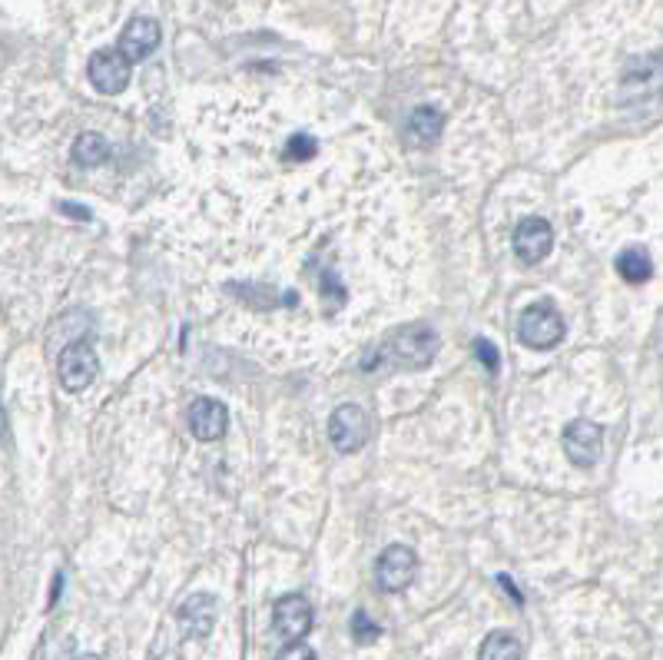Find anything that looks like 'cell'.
Instances as JSON below:
<instances>
[{
    "instance_id": "1",
    "label": "cell",
    "mask_w": 663,
    "mask_h": 660,
    "mask_svg": "<svg viewBox=\"0 0 663 660\" xmlns=\"http://www.w3.org/2000/svg\"><path fill=\"white\" fill-rule=\"evenodd\" d=\"M441 339L435 329L428 326H405L398 329L378 352H372L362 369H378V365H388V369H418V365H428L438 352Z\"/></svg>"
},
{
    "instance_id": "2",
    "label": "cell",
    "mask_w": 663,
    "mask_h": 660,
    "mask_svg": "<svg viewBox=\"0 0 663 660\" xmlns=\"http://www.w3.org/2000/svg\"><path fill=\"white\" fill-rule=\"evenodd\" d=\"M564 316L557 312L554 302H534L521 312V322H517V339L527 345V349H554L560 339H564Z\"/></svg>"
},
{
    "instance_id": "3",
    "label": "cell",
    "mask_w": 663,
    "mask_h": 660,
    "mask_svg": "<svg viewBox=\"0 0 663 660\" xmlns=\"http://www.w3.org/2000/svg\"><path fill=\"white\" fill-rule=\"evenodd\" d=\"M415 571H418L415 551L408 544H388L375 561V584L382 590L395 594V590H405L415 581Z\"/></svg>"
},
{
    "instance_id": "4",
    "label": "cell",
    "mask_w": 663,
    "mask_h": 660,
    "mask_svg": "<svg viewBox=\"0 0 663 660\" xmlns=\"http://www.w3.org/2000/svg\"><path fill=\"white\" fill-rule=\"evenodd\" d=\"M61 385L67 388V392H84L94 379H97V372H100V359H97V352H94V345L87 342V339H81V342H71L64 352H61Z\"/></svg>"
},
{
    "instance_id": "5",
    "label": "cell",
    "mask_w": 663,
    "mask_h": 660,
    "mask_svg": "<svg viewBox=\"0 0 663 660\" xmlns=\"http://www.w3.org/2000/svg\"><path fill=\"white\" fill-rule=\"evenodd\" d=\"M329 438L339 455H355L368 441V415L359 405H339L329 418Z\"/></svg>"
},
{
    "instance_id": "6",
    "label": "cell",
    "mask_w": 663,
    "mask_h": 660,
    "mask_svg": "<svg viewBox=\"0 0 663 660\" xmlns=\"http://www.w3.org/2000/svg\"><path fill=\"white\" fill-rule=\"evenodd\" d=\"M603 448V428L597 422L577 418L564 428V455L577 465V468H594Z\"/></svg>"
},
{
    "instance_id": "7",
    "label": "cell",
    "mask_w": 663,
    "mask_h": 660,
    "mask_svg": "<svg viewBox=\"0 0 663 660\" xmlns=\"http://www.w3.org/2000/svg\"><path fill=\"white\" fill-rule=\"evenodd\" d=\"M554 246V233H550V223L541 220V216H527L514 226V256L524 263V266H537L547 259Z\"/></svg>"
},
{
    "instance_id": "8",
    "label": "cell",
    "mask_w": 663,
    "mask_h": 660,
    "mask_svg": "<svg viewBox=\"0 0 663 660\" xmlns=\"http://www.w3.org/2000/svg\"><path fill=\"white\" fill-rule=\"evenodd\" d=\"M272 627L286 643L302 640L312 630V604L302 594H286L272 607Z\"/></svg>"
},
{
    "instance_id": "9",
    "label": "cell",
    "mask_w": 663,
    "mask_h": 660,
    "mask_svg": "<svg viewBox=\"0 0 663 660\" xmlns=\"http://www.w3.org/2000/svg\"><path fill=\"white\" fill-rule=\"evenodd\" d=\"M90 84L107 94V97H117L127 91L130 84V61L120 54V51H100L90 57Z\"/></svg>"
},
{
    "instance_id": "10",
    "label": "cell",
    "mask_w": 663,
    "mask_h": 660,
    "mask_svg": "<svg viewBox=\"0 0 663 660\" xmlns=\"http://www.w3.org/2000/svg\"><path fill=\"white\" fill-rule=\"evenodd\" d=\"M190 432L200 438V441H220L229 428V412L223 402L216 398H196L190 405Z\"/></svg>"
},
{
    "instance_id": "11",
    "label": "cell",
    "mask_w": 663,
    "mask_h": 660,
    "mask_svg": "<svg viewBox=\"0 0 663 660\" xmlns=\"http://www.w3.org/2000/svg\"><path fill=\"white\" fill-rule=\"evenodd\" d=\"M160 44V24L150 18H133L127 24V31L120 34V54L133 64V61H147Z\"/></svg>"
},
{
    "instance_id": "12",
    "label": "cell",
    "mask_w": 663,
    "mask_h": 660,
    "mask_svg": "<svg viewBox=\"0 0 663 660\" xmlns=\"http://www.w3.org/2000/svg\"><path fill=\"white\" fill-rule=\"evenodd\" d=\"M180 627L190 637H206L216 624V597L213 594H193L183 607H180Z\"/></svg>"
},
{
    "instance_id": "13",
    "label": "cell",
    "mask_w": 663,
    "mask_h": 660,
    "mask_svg": "<svg viewBox=\"0 0 663 660\" xmlns=\"http://www.w3.org/2000/svg\"><path fill=\"white\" fill-rule=\"evenodd\" d=\"M110 157H114V150H110V143L100 134H81L77 143H74V163L84 167V170L104 167Z\"/></svg>"
},
{
    "instance_id": "14",
    "label": "cell",
    "mask_w": 663,
    "mask_h": 660,
    "mask_svg": "<svg viewBox=\"0 0 663 660\" xmlns=\"http://www.w3.org/2000/svg\"><path fill=\"white\" fill-rule=\"evenodd\" d=\"M617 273L623 276V283L630 286H640L653 276V263H650V253L640 249V246H630L617 256Z\"/></svg>"
},
{
    "instance_id": "15",
    "label": "cell",
    "mask_w": 663,
    "mask_h": 660,
    "mask_svg": "<svg viewBox=\"0 0 663 660\" xmlns=\"http://www.w3.org/2000/svg\"><path fill=\"white\" fill-rule=\"evenodd\" d=\"M478 660H521V643L514 634H488L481 650H478Z\"/></svg>"
},
{
    "instance_id": "16",
    "label": "cell",
    "mask_w": 663,
    "mask_h": 660,
    "mask_svg": "<svg viewBox=\"0 0 663 660\" xmlns=\"http://www.w3.org/2000/svg\"><path fill=\"white\" fill-rule=\"evenodd\" d=\"M408 130L411 137H418L421 143H435L445 130V117L435 110V107H418L408 120Z\"/></svg>"
},
{
    "instance_id": "17",
    "label": "cell",
    "mask_w": 663,
    "mask_h": 660,
    "mask_svg": "<svg viewBox=\"0 0 663 660\" xmlns=\"http://www.w3.org/2000/svg\"><path fill=\"white\" fill-rule=\"evenodd\" d=\"M316 153H319V147H316V140H312L309 134H296V137H289V143H286V160H289V163H309Z\"/></svg>"
},
{
    "instance_id": "18",
    "label": "cell",
    "mask_w": 663,
    "mask_h": 660,
    "mask_svg": "<svg viewBox=\"0 0 663 660\" xmlns=\"http://www.w3.org/2000/svg\"><path fill=\"white\" fill-rule=\"evenodd\" d=\"M378 637H382V627L365 610H355L352 614V640L355 643H375Z\"/></svg>"
},
{
    "instance_id": "19",
    "label": "cell",
    "mask_w": 663,
    "mask_h": 660,
    "mask_svg": "<svg viewBox=\"0 0 663 660\" xmlns=\"http://www.w3.org/2000/svg\"><path fill=\"white\" fill-rule=\"evenodd\" d=\"M322 299H329L332 306H342V302H345V289H342V283L335 279V273H322Z\"/></svg>"
},
{
    "instance_id": "20",
    "label": "cell",
    "mask_w": 663,
    "mask_h": 660,
    "mask_svg": "<svg viewBox=\"0 0 663 660\" xmlns=\"http://www.w3.org/2000/svg\"><path fill=\"white\" fill-rule=\"evenodd\" d=\"M276 660H316V650H312L309 643L296 640V643H286V647L276 653Z\"/></svg>"
},
{
    "instance_id": "21",
    "label": "cell",
    "mask_w": 663,
    "mask_h": 660,
    "mask_svg": "<svg viewBox=\"0 0 663 660\" xmlns=\"http://www.w3.org/2000/svg\"><path fill=\"white\" fill-rule=\"evenodd\" d=\"M474 355L488 365V372H498V349L488 339H474Z\"/></svg>"
},
{
    "instance_id": "22",
    "label": "cell",
    "mask_w": 663,
    "mask_h": 660,
    "mask_svg": "<svg viewBox=\"0 0 663 660\" xmlns=\"http://www.w3.org/2000/svg\"><path fill=\"white\" fill-rule=\"evenodd\" d=\"M61 213H67V216H81V220H90V210H87V206H77V203H61Z\"/></svg>"
},
{
    "instance_id": "23",
    "label": "cell",
    "mask_w": 663,
    "mask_h": 660,
    "mask_svg": "<svg viewBox=\"0 0 663 660\" xmlns=\"http://www.w3.org/2000/svg\"><path fill=\"white\" fill-rule=\"evenodd\" d=\"M77 660H100V657H97V653H81Z\"/></svg>"
}]
</instances>
